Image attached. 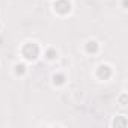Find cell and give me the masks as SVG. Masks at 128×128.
Masks as SVG:
<instances>
[{"label":"cell","mask_w":128,"mask_h":128,"mask_svg":"<svg viewBox=\"0 0 128 128\" xmlns=\"http://www.w3.org/2000/svg\"><path fill=\"white\" fill-rule=\"evenodd\" d=\"M21 54L27 60H36L39 57V47L36 42H26L21 48Z\"/></svg>","instance_id":"6da1fadb"},{"label":"cell","mask_w":128,"mask_h":128,"mask_svg":"<svg viewBox=\"0 0 128 128\" xmlns=\"http://www.w3.org/2000/svg\"><path fill=\"white\" fill-rule=\"evenodd\" d=\"M26 65L24 63H17V65L14 66V72H15V76H20V77H23L24 74H26Z\"/></svg>","instance_id":"8992f818"},{"label":"cell","mask_w":128,"mask_h":128,"mask_svg":"<svg viewBox=\"0 0 128 128\" xmlns=\"http://www.w3.org/2000/svg\"><path fill=\"white\" fill-rule=\"evenodd\" d=\"M96 74L101 77V78H108L110 76H112V70H110V66L108 65H100L98 66V71H96Z\"/></svg>","instance_id":"277c9868"},{"label":"cell","mask_w":128,"mask_h":128,"mask_svg":"<svg viewBox=\"0 0 128 128\" xmlns=\"http://www.w3.org/2000/svg\"><path fill=\"white\" fill-rule=\"evenodd\" d=\"M65 80H66V77L63 76V74H60V72H57V74L53 76V84H54V86L63 84V83H65Z\"/></svg>","instance_id":"5b68a950"},{"label":"cell","mask_w":128,"mask_h":128,"mask_svg":"<svg viewBox=\"0 0 128 128\" xmlns=\"http://www.w3.org/2000/svg\"><path fill=\"white\" fill-rule=\"evenodd\" d=\"M53 8H54V12L65 15L71 11V2L70 0H57V2H54Z\"/></svg>","instance_id":"7a4b0ae2"},{"label":"cell","mask_w":128,"mask_h":128,"mask_svg":"<svg viewBox=\"0 0 128 128\" xmlns=\"http://www.w3.org/2000/svg\"><path fill=\"white\" fill-rule=\"evenodd\" d=\"M45 57H47L48 60L57 59V50H56V48H48V50L45 51Z\"/></svg>","instance_id":"52a82bcc"},{"label":"cell","mask_w":128,"mask_h":128,"mask_svg":"<svg viewBox=\"0 0 128 128\" xmlns=\"http://www.w3.org/2000/svg\"><path fill=\"white\" fill-rule=\"evenodd\" d=\"M84 48H86V53H89V54H95V53L100 50V45H98V42H96L95 39H89V41L84 44Z\"/></svg>","instance_id":"3957f363"}]
</instances>
